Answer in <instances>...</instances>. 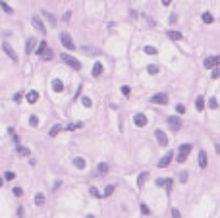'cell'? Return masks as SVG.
<instances>
[{
    "label": "cell",
    "instance_id": "34",
    "mask_svg": "<svg viewBox=\"0 0 220 218\" xmlns=\"http://www.w3.org/2000/svg\"><path fill=\"white\" fill-rule=\"evenodd\" d=\"M120 91H122V95H124V97H129V95H131V89H129L128 85H124V87H122Z\"/></svg>",
    "mask_w": 220,
    "mask_h": 218
},
{
    "label": "cell",
    "instance_id": "26",
    "mask_svg": "<svg viewBox=\"0 0 220 218\" xmlns=\"http://www.w3.org/2000/svg\"><path fill=\"white\" fill-rule=\"evenodd\" d=\"M147 71H149V74H151V75H157V74H158V71H160V68L157 66V64H151V66H149V68H147Z\"/></svg>",
    "mask_w": 220,
    "mask_h": 218
},
{
    "label": "cell",
    "instance_id": "50",
    "mask_svg": "<svg viewBox=\"0 0 220 218\" xmlns=\"http://www.w3.org/2000/svg\"><path fill=\"white\" fill-rule=\"evenodd\" d=\"M70 18H71V12H66L64 14V21H70Z\"/></svg>",
    "mask_w": 220,
    "mask_h": 218
},
{
    "label": "cell",
    "instance_id": "37",
    "mask_svg": "<svg viewBox=\"0 0 220 218\" xmlns=\"http://www.w3.org/2000/svg\"><path fill=\"white\" fill-rule=\"evenodd\" d=\"M172 184H174V180H170V178H168V180H166V184H164V187H166V191H168V193L172 191Z\"/></svg>",
    "mask_w": 220,
    "mask_h": 218
},
{
    "label": "cell",
    "instance_id": "16",
    "mask_svg": "<svg viewBox=\"0 0 220 218\" xmlns=\"http://www.w3.org/2000/svg\"><path fill=\"white\" fill-rule=\"evenodd\" d=\"M52 89H54V93H62L64 91V83L60 81V79H52Z\"/></svg>",
    "mask_w": 220,
    "mask_h": 218
},
{
    "label": "cell",
    "instance_id": "2",
    "mask_svg": "<svg viewBox=\"0 0 220 218\" xmlns=\"http://www.w3.org/2000/svg\"><path fill=\"white\" fill-rule=\"evenodd\" d=\"M60 58L64 60V64H68V66H70L71 70H81V62H79V60H75L73 56H70V54H62Z\"/></svg>",
    "mask_w": 220,
    "mask_h": 218
},
{
    "label": "cell",
    "instance_id": "43",
    "mask_svg": "<svg viewBox=\"0 0 220 218\" xmlns=\"http://www.w3.org/2000/svg\"><path fill=\"white\" fill-rule=\"evenodd\" d=\"M180 181H181V184L187 181V172H180Z\"/></svg>",
    "mask_w": 220,
    "mask_h": 218
},
{
    "label": "cell",
    "instance_id": "28",
    "mask_svg": "<svg viewBox=\"0 0 220 218\" xmlns=\"http://www.w3.org/2000/svg\"><path fill=\"white\" fill-rule=\"evenodd\" d=\"M106 172H108V164L102 162V164L97 166V174H100V176H102V174H106Z\"/></svg>",
    "mask_w": 220,
    "mask_h": 218
},
{
    "label": "cell",
    "instance_id": "51",
    "mask_svg": "<svg viewBox=\"0 0 220 218\" xmlns=\"http://www.w3.org/2000/svg\"><path fill=\"white\" fill-rule=\"evenodd\" d=\"M176 21H178V16H176V14H172V16H170V23H176Z\"/></svg>",
    "mask_w": 220,
    "mask_h": 218
},
{
    "label": "cell",
    "instance_id": "5",
    "mask_svg": "<svg viewBox=\"0 0 220 218\" xmlns=\"http://www.w3.org/2000/svg\"><path fill=\"white\" fill-rule=\"evenodd\" d=\"M218 64H220V58H218V56H209V58H205L203 66L207 68V70H212V68H216Z\"/></svg>",
    "mask_w": 220,
    "mask_h": 218
},
{
    "label": "cell",
    "instance_id": "23",
    "mask_svg": "<svg viewBox=\"0 0 220 218\" xmlns=\"http://www.w3.org/2000/svg\"><path fill=\"white\" fill-rule=\"evenodd\" d=\"M201 19L205 21V23H212V21H214V18H212V14H210V12H205L203 16H201Z\"/></svg>",
    "mask_w": 220,
    "mask_h": 218
},
{
    "label": "cell",
    "instance_id": "49",
    "mask_svg": "<svg viewBox=\"0 0 220 218\" xmlns=\"http://www.w3.org/2000/svg\"><path fill=\"white\" fill-rule=\"evenodd\" d=\"M18 214H19V218H25V210L19 207V208H18Z\"/></svg>",
    "mask_w": 220,
    "mask_h": 218
},
{
    "label": "cell",
    "instance_id": "18",
    "mask_svg": "<svg viewBox=\"0 0 220 218\" xmlns=\"http://www.w3.org/2000/svg\"><path fill=\"white\" fill-rule=\"evenodd\" d=\"M35 45H37V41H35V39L31 37V39L27 41V45H25V52H27V54H31L33 50H35Z\"/></svg>",
    "mask_w": 220,
    "mask_h": 218
},
{
    "label": "cell",
    "instance_id": "19",
    "mask_svg": "<svg viewBox=\"0 0 220 218\" xmlns=\"http://www.w3.org/2000/svg\"><path fill=\"white\" fill-rule=\"evenodd\" d=\"M147 178H149V174H147V172H141V174H139V178H137V187H143V184L147 181Z\"/></svg>",
    "mask_w": 220,
    "mask_h": 218
},
{
    "label": "cell",
    "instance_id": "8",
    "mask_svg": "<svg viewBox=\"0 0 220 218\" xmlns=\"http://www.w3.org/2000/svg\"><path fill=\"white\" fill-rule=\"evenodd\" d=\"M168 126H170L174 131H178V129L181 127V120L178 118V116H170V118H168Z\"/></svg>",
    "mask_w": 220,
    "mask_h": 218
},
{
    "label": "cell",
    "instance_id": "22",
    "mask_svg": "<svg viewBox=\"0 0 220 218\" xmlns=\"http://www.w3.org/2000/svg\"><path fill=\"white\" fill-rule=\"evenodd\" d=\"M16 151H18V155H19V156H29V155H31V151H29L27 147H19V145H18V149H16Z\"/></svg>",
    "mask_w": 220,
    "mask_h": 218
},
{
    "label": "cell",
    "instance_id": "14",
    "mask_svg": "<svg viewBox=\"0 0 220 218\" xmlns=\"http://www.w3.org/2000/svg\"><path fill=\"white\" fill-rule=\"evenodd\" d=\"M37 100H39V93H37V91H29L27 93V103L29 104H35Z\"/></svg>",
    "mask_w": 220,
    "mask_h": 218
},
{
    "label": "cell",
    "instance_id": "38",
    "mask_svg": "<svg viewBox=\"0 0 220 218\" xmlns=\"http://www.w3.org/2000/svg\"><path fill=\"white\" fill-rule=\"evenodd\" d=\"M29 123H31L33 127H37L39 126V118H37V116H31V118H29Z\"/></svg>",
    "mask_w": 220,
    "mask_h": 218
},
{
    "label": "cell",
    "instance_id": "46",
    "mask_svg": "<svg viewBox=\"0 0 220 218\" xmlns=\"http://www.w3.org/2000/svg\"><path fill=\"white\" fill-rule=\"evenodd\" d=\"M172 218H181V216H180V210H178V208H172Z\"/></svg>",
    "mask_w": 220,
    "mask_h": 218
},
{
    "label": "cell",
    "instance_id": "27",
    "mask_svg": "<svg viewBox=\"0 0 220 218\" xmlns=\"http://www.w3.org/2000/svg\"><path fill=\"white\" fill-rule=\"evenodd\" d=\"M35 205H45V195H43V193H37L35 195Z\"/></svg>",
    "mask_w": 220,
    "mask_h": 218
},
{
    "label": "cell",
    "instance_id": "31",
    "mask_svg": "<svg viewBox=\"0 0 220 218\" xmlns=\"http://www.w3.org/2000/svg\"><path fill=\"white\" fill-rule=\"evenodd\" d=\"M143 50H145V54H151V56L157 54V48H155V46H145Z\"/></svg>",
    "mask_w": 220,
    "mask_h": 218
},
{
    "label": "cell",
    "instance_id": "20",
    "mask_svg": "<svg viewBox=\"0 0 220 218\" xmlns=\"http://www.w3.org/2000/svg\"><path fill=\"white\" fill-rule=\"evenodd\" d=\"M100 74H102V64H100V62H95V66H93V75L99 77Z\"/></svg>",
    "mask_w": 220,
    "mask_h": 218
},
{
    "label": "cell",
    "instance_id": "29",
    "mask_svg": "<svg viewBox=\"0 0 220 218\" xmlns=\"http://www.w3.org/2000/svg\"><path fill=\"white\" fill-rule=\"evenodd\" d=\"M81 104L87 106V108H91V106H93V103H91V99H89V97H81Z\"/></svg>",
    "mask_w": 220,
    "mask_h": 218
},
{
    "label": "cell",
    "instance_id": "48",
    "mask_svg": "<svg viewBox=\"0 0 220 218\" xmlns=\"http://www.w3.org/2000/svg\"><path fill=\"white\" fill-rule=\"evenodd\" d=\"M164 184H166V180H160V178L157 180V185H158V187H164Z\"/></svg>",
    "mask_w": 220,
    "mask_h": 218
},
{
    "label": "cell",
    "instance_id": "32",
    "mask_svg": "<svg viewBox=\"0 0 220 218\" xmlns=\"http://www.w3.org/2000/svg\"><path fill=\"white\" fill-rule=\"evenodd\" d=\"M112 193H114V185H108L106 189H104V193H102V197H110Z\"/></svg>",
    "mask_w": 220,
    "mask_h": 218
},
{
    "label": "cell",
    "instance_id": "30",
    "mask_svg": "<svg viewBox=\"0 0 220 218\" xmlns=\"http://www.w3.org/2000/svg\"><path fill=\"white\" fill-rule=\"evenodd\" d=\"M43 16H45V18H47V19L50 21V23H52V25L56 23V19H54V16H52V14H50V12H43Z\"/></svg>",
    "mask_w": 220,
    "mask_h": 218
},
{
    "label": "cell",
    "instance_id": "33",
    "mask_svg": "<svg viewBox=\"0 0 220 218\" xmlns=\"http://www.w3.org/2000/svg\"><path fill=\"white\" fill-rule=\"evenodd\" d=\"M81 126H83V123H81V122H77V123H70V126L66 127V129H68V131H73V129H77V127H81Z\"/></svg>",
    "mask_w": 220,
    "mask_h": 218
},
{
    "label": "cell",
    "instance_id": "52",
    "mask_svg": "<svg viewBox=\"0 0 220 218\" xmlns=\"http://www.w3.org/2000/svg\"><path fill=\"white\" fill-rule=\"evenodd\" d=\"M14 100H16V103H19V100H21V93H18V95L14 97Z\"/></svg>",
    "mask_w": 220,
    "mask_h": 218
},
{
    "label": "cell",
    "instance_id": "9",
    "mask_svg": "<svg viewBox=\"0 0 220 218\" xmlns=\"http://www.w3.org/2000/svg\"><path fill=\"white\" fill-rule=\"evenodd\" d=\"M155 137H157V141H158L160 147H166V145H168V137H166V133H164V131L157 129V131H155Z\"/></svg>",
    "mask_w": 220,
    "mask_h": 218
},
{
    "label": "cell",
    "instance_id": "6",
    "mask_svg": "<svg viewBox=\"0 0 220 218\" xmlns=\"http://www.w3.org/2000/svg\"><path fill=\"white\" fill-rule=\"evenodd\" d=\"M31 25L37 29V31H41V33H47V27H45V23L39 19V16H33L31 18Z\"/></svg>",
    "mask_w": 220,
    "mask_h": 218
},
{
    "label": "cell",
    "instance_id": "12",
    "mask_svg": "<svg viewBox=\"0 0 220 218\" xmlns=\"http://www.w3.org/2000/svg\"><path fill=\"white\" fill-rule=\"evenodd\" d=\"M81 52L83 54H89V56H100V50L99 48H93V46H81Z\"/></svg>",
    "mask_w": 220,
    "mask_h": 218
},
{
    "label": "cell",
    "instance_id": "42",
    "mask_svg": "<svg viewBox=\"0 0 220 218\" xmlns=\"http://www.w3.org/2000/svg\"><path fill=\"white\" fill-rule=\"evenodd\" d=\"M91 195H93V197H99V199L102 197V195L99 193V189H97V187H91Z\"/></svg>",
    "mask_w": 220,
    "mask_h": 218
},
{
    "label": "cell",
    "instance_id": "25",
    "mask_svg": "<svg viewBox=\"0 0 220 218\" xmlns=\"http://www.w3.org/2000/svg\"><path fill=\"white\" fill-rule=\"evenodd\" d=\"M60 131H62V126H60V123H56V126H54L52 129H50V133H48V135H50V137H56Z\"/></svg>",
    "mask_w": 220,
    "mask_h": 218
},
{
    "label": "cell",
    "instance_id": "17",
    "mask_svg": "<svg viewBox=\"0 0 220 218\" xmlns=\"http://www.w3.org/2000/svg\"><path fill=\"white\" fill-rule=\"evenodd\" d=\"M73 166H75L77 170H83V168H85V158L75 156V158H73Z\"/></svg>",
    "mask_w": 220,
    "mask_h": 218
},
{
    "label": "cell",
    "instance_id": "41",
    "mask_svg": "<svg viewBox=\"0 0 220 218\" xmlns=\"http://www.w3.org/2000/svg\"><path fill=\"white\" fill-rule=\"evenodd\" d=\"M47 46H48V45H47V42H45V41H43V42H41V45H39V48H37V54H41V52H43V50H45Z\"/></svg>",
    "mask_w": 220,
    "mask_h": 218
},
{
    "label": "cell",
    "instance_id": "13",
    "mask_svg": "<svg viewBox=\"0 0 220 218\" xmlns=\"http://www.w3.org/2000/svg\"><path fill=\"white\" fill-rule=\"evenodd\" d=\"M41 58H43V60H45V62H48V60H52V56H54V52H52V50H50L48 46L45 48V50H43V52L39 54Z\"/></svg>",
    "mask_w": 220,
    "mask_h": 218
},
{
    "label": "cell",
    "instance_id": "15",
    "mask_svg": "<svg viewBox=\"0 0 220 218\" xmlns=\"http://www.w3.org/2000/svg\"><path fill=\"white\" fill-rule=\"evenodd\" d=\"M207 164H209L207 152H205V151H201V152H199V166H201V168H207Z\"/></svg>",
    "mask_w": 220,
    "mask_h": 218
},
{
    "label": "cell",
    "instance_id": "4",
    "mask_svg": "<svg viewBox=\"0 0 220 218\" xmlns=\"http://www.w3.org/2000/svg\"><path fill=\"white\" fill-rule=\"evenodd\" d=\"M60 41H62V45L68 48V50H75V45H73V39L70 37L68 33H62L60 35Z\"/></svg>",
    "mask_w": 220,
    "mask_h": 218
},
{
    "label": "cell",
    "instance_id": "36",
    "mask_svg": "<svg viewBox=\"0 0 220 218\" xmlns=\"http://www.w3.org/2000/svg\"><path fill=\"white\" fill-rule=\"evenodd\" d=\"M0 6H2V10H4L6 14H14V10H12V8H10V6L6 4V2H0Z\"/></svg>",
    "mask_w": 220,
    "mask_h": 218
},
{
    "label": "cell",
    "instance_id": "35",
    "mask_svg": "<svg viewBox=\"0 0 220 218\" xmlns=\"http://www.w3.org/2000/svg\"><path fill=\"white\" fill-rule=\"evenodd\" d=\"M209 108H212V110H216V108H218L216 99H209Z\"/></svg>",
    "mask_w": 220,
    "mask_h": 218
},
{
    "label": "cell",
    "instance_id": "3",
    "mask_svg": "<svg viewBox=\"0 0 220 218\" xmlns=\"http://www.w3.org/2000/svg\"><path fill=\"white\" fill-rule=\"evenodd\" d=\"M133 123L137 127H145L147 123H149V120H147V116L143 114V112H137L135 116H133Z\"/></svg>",
    "mask_w": 220,
    "mask_h": 218
},
{
    "label": "cell",
    "instance_id": "21",
    "mask_svg": "<svg viewBox=\"0 0 220 218\" xmlns=\"http://www.w3.org/2000/svg\"><path fill=\"white\" fill-rule=\"evenodd\" d=\"M195 108L197 110H205V97H197V100H195Z\"/></svg>",
    "mask_w": 220,
    "mask_h": 218
},
{
    "label": "cell",
    "instance_id": "10",
    "mask_svg": "<svg viewBox=\"0 0 220 218\" xmlns=\"http://www.w3.org/2000/svg\"><path fill=\"white\" fill-rule=\"evenodd\" d=\"M2 48H4V52L8 54V56L12 58L14 62H18V54H16V50H14V48H12V46L8 45V42H2Z\"/></svg>",
    "mask_w": 220,
    "mask_h": 218
},
{
    "label": "cell",
    "instance_id": "53",
    "mask_svg": "<svg viewBox=\"0 0 220 218\" xmlns=\"http://www.w3.org/2000/svg\"><path fill=\"white\" fill-rule=\"evenodd\" d=\"M170 2H172V0H162V4H164V6H168Z\"/></svg>",
    "mask_w": 220,
    "mask_h": 218
},
{
    "label": "cell",
    "instance_id": "44",
    "mask_svg": "<svg viewBox=\"0 0 220 218\" xmlns=\"http://www.w3.org/2000/svg\"><path fill=\"white\" fill-rule=\"evenodd\" d=\"M21 193H23L21 187H14V195H16V197H21Z\"/></svg>",
    "mask_w": 220,
    "mask_h": 218
},
{
    "label": "cell",
    "instance_id": "7",
    "mask_svg": "<svg viewBox=\"0 0 220 218\" xmlns=\"http://www.w3.org/2000/svg\"><path fill=\"white\" fill-rule=\"evenodd\" d=\"M151 103H153V104H166V103H168V95H164V93L153 95V97H151Z\"/></svg>",
    "mask_w": 220,
    "mask_h": 218
},
{
    "label": "cell",
    "instance_id": "47",
    "mask_svg": "<svg viewBox=\"0 0 220 218\" xmlns=\"http://www.w3.org/2000/svg\"><path fill=\"white\" fill-rule=\"evenodd\" d=\"M176 110H178L180 114H183V112H185V106H183V104H178V106H176Z\"/></svg>",
    "mask_w": 220,
    "mask_h": 218
},
{
    "label": "cell",
    "instance_id": "11",
    "mask_svg": "<svg viewBox=\"0 0 220 218\" xmlns=\"http://www.w3.org/2000/svg\"><path fill=\"white\" fill-rule=\"evenodd\" d=\"M172 158H174V155H172V152H166V155H164L162 158H160V160H158V168H166V166L172 162Z\"/></svg>",
    "mask_w": 220,
    "mask_h": 218
},
{
    "label": "cell",
    "instance_id": "45",
    "mask_svg": "<svg viewBox=\"0 0 220 218\" xmlns=\"http://www.w3.org/2000/svg\"><path fill=\"white\" fill-rule=\"evenodd\" d=\"M212 77H214V79L220 77V70H218V68H212Z\"/></svg>",
    "mask_w": 220,
    "mask_h": 218
},
{
    "label": "cell",
    "instance_id": "39",
    "mask_svg": "<svg viewBox=\"0 0 220 218\" xmlns=\"http://www.w3.org/2000/svg\"><path fill=\"white\" fill-rule=\"evenodd\" d=\"M14 178H16V174H14V172H6L4 174V180H8V181H12Z\"/></svg>",
    "mask_w": 220,
    "mask_h": 218
},
{
    "label": "cell",
    "instance_id": "1",
    "mask_svg": "<svg viewBox=\"0 0 220 218\" xmlns=\"http://www.w3.org/2000/svg\"><path fill=\"white\" fill-rule=\"evenodd\" d=\"M191 149H193V145H191V143H183V145H180V149H178V152H180L178 162H183V160H185L187 155L191 152Z\"/></svg>",
    "mask_w": 220,
    "mask_h": 218
},
{
    "label": "cell",
    "instance_id": "40",
    "mask_svg": "<svg viewBox=\"0 0 220 218\" xmlns=\"http://www.w3.org/2000/svg\"><path fill=\"white\" fill-rule=\"evenodd\" d=\"M141 212H143V214H151V208L147 207L145 203H141Z\"/></svg>",
    "mask_w": 220,
    "mask_h": 218
},
{
    "label": "cell",
    "instance_id": "24",
    "mask_svg": "<svg viewBox=\"0 0 220 218\" xmlns=\"http://www.w3.org/2000/svg\"><path fill=\"white\" fill-rule=\"evenodd\" d=\"M168 39H172V41H180V39H181V33H180V31H168Z\"/></svg>",
    "mask_w": 220,
    "mask_h": 218
},
{
    "label": "cell",
    "instance_id": "54",
    "mask_svg": "<svg viewBox=\"0 0 220 218\" xmlns=\"http://www.w3.org/2000/svg\"><path fill=\"white\" fill-rule=\"evenodd\" d=\"M2 185H4V180H2V178H0V187H2Z\"/></svg>",
    "mask_w": 220,
    "mask_h": 218
}]
</instances>
